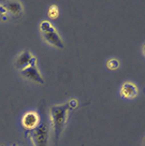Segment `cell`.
<instances>
[{"instance_id": "1", "label": "cell", "mask_w": 145, "mask_h": 146, "mask_svg": "<svg viewBox=\"0 0 145 146\" xmlns=\"http://www.w3.org/2000/svg\"><path fill=\"white\" fill-rule=\"evenodd\" d=\"M77 105H78L77 101L75 99H71L67 103L53 105L51 108V123H52V127H53L55 143H57L61 137V133L64 131L67 120H68L69 112L76 109Z\"/></svg>"}, {"instance_id": "2", "label": "cell", "mask_w": 145, "mask_h": 146, "mask_svg": "<svg viewBox=\"0 0 145 146\" xmlns=\"http://www.w3.org/2000/svg\"><path fill=\"white\" fill-rule=\"evenodd\" d=\"M40 30L42 32V36L44 38L47 43H50L51 45L55 46L57 48H64V42L60 39L59 35L57 33L55 27L47 21H43L40 24Z\"/></svg>"}, {"instance_id": "3", "label": "cell", "mask_w": 145, "mask_h": 146, "mask_svg": "<svg viewBox=\"0 0 145 146\" xmlns=\"http://www.w3.org/2000/svg\"><path fill=\"white\" fill-rule=\"evenodd\" d=\"M35 146H49V125L46 121L40 125L33 130L28 131Z\"/></svg>"}, {"instance_id": "4", "label": "cell", "mask_w": 145, "mask_h": 146, "mask_svg": "<svg viewBox=\"0 0 145 146\" xmlns=\"http://www.w3.org/2000/svg\"><path fill=\"white\" fill-rule=\"evenodd\" d=\"M40 116L37 112H33V111L27 112L26 114H24L23 118H22V125L28 131L33 130L35 128H37L40 125Z\"/></svg>"}, {"instance_id": "5", "label": "cell", "mask_w": 145, "mask_h": 146, "mask_svg": "<svg viewBox=\"0 0 145 146\" xmlns=\"http://www.w3.org/2000/svg\"><path fill=\"white\" fill-rule=\"evenodd\" d=\"M35 64H37V57L36 56H32L27 50L23 52L22 54L18 56L16 61H15V67L19 69L21 71L23 69L29 67V66H35Z\"/></svg>"}, {"instance_id": "6", "label": "cell", "mask_w": 145, "mask_h": 146, "mask_svg": "<svg viewBox=\"0 0 145 146\" xmlns=\"http://www.w3.org/2000/svg\"><path fill=\"white\" fill-rule=\"evenodd\" d=\"M21 74L23 75L24 78H28V80H30L32 82L41 84V85L44 84V78L41 76L40 71L38 70L37 64H35V66H29L27 68L23 69L21 71Z\"/></svg>"}, {"instance_id": "7", "label": "cell", "mask_w": 145, "mask_h": 146, "mask_svg": "<svg viewBox=\"0 0 145 146\" xmlns=\"http://www.w3.org/2000/svg\"><path fill=\"white\" fill-rule=\"evenodd\" d=\"M120 94L125 99H133L138 96V87L131 82H126L122 85Z\"/></svg>"}, {"instance_id": "8", "label": "cell", "mask_w": 145, "mask_h": 146, "mask_svg": "<svg viewBox=\"0 0 145 146\" xmlns=\"http://www.w3.org/2000/svg\"><path fill=\"white\" fill-rule=\"evenodd\" d=\"M7 12L10 13L13 17H19L23 12V7L19 1H8L3 3Z\"/></svg>"}, {"instance_id": "9", "label": "cell", "mask_w": 145, "mask_h": 146, "mask_svg": "<svg viewBox=\"0 0 145 146\" xmlns=\"http://www.w3.org/2000/svg\"><path fill=\"white\" fill-rule=\"evenodd\" d=\"M47 15L49 17L52 18V19H57L59 17V9L57 5H51L49 11H47Z\"/></svg>"}, {"instance_id": "10", "label": "cell", "mask_w": 145, "mask_h": 146, "mask_svg": "<svg viewBox=\"0 0 145 146\" xmlns=\"http://www.w3.org/2000/svg\"><path fill=\"white\" fill-rule=\"evenodd\" d=\"M118 67H119V61L115 58H112L106 62V68L109 70H116Z\"/></svg>"}, {"instance_id": "11", "label": "cell", "mask_w": 145, "mask_h": 146, "mask_svg": "<svg viewBox=\"0 0 145 146\" xmlns=\"http://www.w3.org/2000/svg\"><path fill=\"white\" fill-rule=\"evenodd\" d=\"M8 12L5 10V5H0V21H5L8 18Z\"/></svg>"}, {"instance_id": "12", "label": "cell", "mask_w": 145, "mask_h": 146, "mask_svg": "<svg viewBox=\"0 0 145 146\" xmlns=\"http://www.w3.org/2000/svg\"><path fill=\"white\" fill-rule=\"evenodd\" d=\"M142 52H143V55L145 56V44L143 45V47H142Z\"/></svg>"}, {"instance_id": "13", "label": "cell", "mask_w": 145, "mask_h": 146, "mask_svg": "<svg viewBox=\"0 0 145 146\" xmlns=\"http://www.w3.org/2000/svg\"><path fill=\"white\" fill-rule=\"evenodd\" d=\"M143 146H145V137H144V140H143Z\"/></svg>"}, {"instance_id": "14", "label": "cell", "mask_w": 145, "mask_h": 146, "mask_svg": "<svg viewBox=\"0 0 145 146\" xmlns=\"http://www.w3.org/2000/svg\"><path fill=\"white\" fill-rule=\"evenodd\" d=\"M13 146H17V145H13Z\"/></svg>"}]
</instances>
